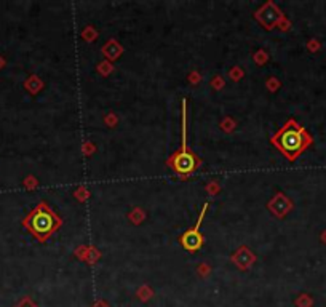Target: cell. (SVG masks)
Returning <instances> with one entry per match:
<instances>
[{
	"label": "cell",
	"instance_id": "obj_5",
	"mask_svg": "<svg viewBox=\"0 0 326 307\" xmlns=\"http://www.w3.org/2000/svg\"><path fill=\"white\" fill-rule=\"evenodd\" d=\"M15 307H38L34 301L31 299V298H22L18 304H16Z\"/></svg>",
	"mask_w": 326,
	"mask_h": 307
},
{
	"label": "cell",
	"instance_id": "obj_3",
	"mask_svg": "<svg viewBox=\"0 0 326 307\" xmlns=\"http://www.w3.org/2000/svg\"><path fill=\"white\" fill-rule=\"evenodd\" d=\"M22 225L40 243H45L51 235L58 232V229L62 225V219L53 211V208L47 202L42 200L22 219Z\"/></svg>",
	"mask_w": 326,
	"mask_h": 307
},
{
	"label": "cell",
	"instance_id": "obj_2",
	"mask_svg": "<svg viewBox=\"0 0 326 307\" xmlns=\"http://www.w3.org/2000/svg\"><path fill=\"white\" fill-rule=\"evenodd\" d=\"M182 119H181V146L167 159V166L178 176L181 181H184L192 173H195L202 166V159L189 147L187 144V101L182 100Z\"/></svg>",
	"mask_w": 326,
	"mask_h": 307
},
{
	"label": "cell",
	"instance_id": "obj_1",
	"mask_svg": "<svg viewBox=\"0 0 326 307\" xmlns=\"http://www.w3.org/2000/svg\"><path fill=\"white\" fill-rule=\"evenodd\" d=\"M270 143L285 155V159L294 162L312 146L313 140L304 126L297 123L294 119H288L282 128L270 138Z\"/></svg>",
	"mask_w": 326,
	"mask_h": 307
},
{
	"label": "cell",
	"instance_id": "obj_4",
	"mask_svg": "<svg viewBox=\"0 0 326 307\" xmlns=\"http://www.w3.org/2000/svg\"><path fill=\"white\" fill-rule=\"evenodd\" d=\"M208 205H210V204H205V205H203L202 211H200V214H198L197 223L193 224V227L187 229L186 232L179 237L181 246L184 248L186 251H189V253H195V251H198L200 248L203 246V243H205V235L202 234V230H200V227H202L203 218H205V214H207V211H208Z\"/></svg>",
	"mask_w": 326,
	"mask_h": 307
}]
</instances>
